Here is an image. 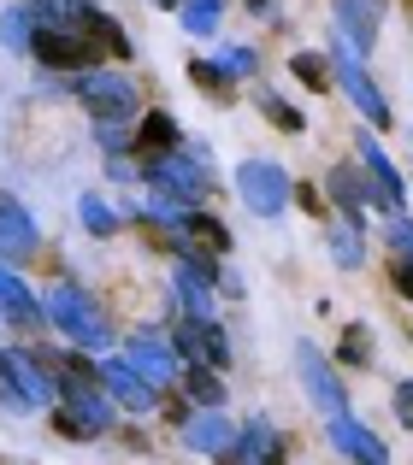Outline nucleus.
<instances>
[{"instance_id":"obj_32","label":"nucleus","mask_w":413,"mask_h":465,"mask_svg":"<svg viewBox=\"0 0 413 465\" xmlns=\"http://www.w3.org/2000/svg\"><path fill=\"white\" fill-rule=\"evenodd\" d=\"M218 65H225L230 77H254V71H260V54H254L248 42H237V47H225V54H218Z\"/></svg>"},{"instance_id":"obj_16","label":"nucleus","mask_w":413,"mask_h":465,"mask_svg":"<svg viewBox=\"0 0 413 465\" xmlns=\"http://www.w3.org/2000/svg\"><path fill=\"white\" fill-rule=\"evenodd\" d=\"M331 448L343 460H355V465H390V448H384L360 419H348V412H337V419H331Z\"/></svg>"},{"instance_id":"obj_4","label":"nucleus","mask_w":413,"mask_h":465,"mask_svg":"<svg viewBox=\"0 0 413 465\" xmlns=\"http://www.w3.org/2000/svg\"><path fill=\"white\" fill-rule=\"evenodd\" d=\"M54 401V371L42 365V353H24V348H0V407L12 412H30Z\"/></svg>"},{"instance_id":"obj_19","label":"nucleus","mask_w":413,"mask_h":465,"mask_svg":"<svg viewBox=\"0 0 413 465\" xmlns=\"http://www.w3.org/2000/svg\"><path fill=\"white\" fill-rule=\"evenodd\" d=\"M230 465H284V436H277V424L266 419H248L237 436V460Z\"/></svg>"},{"instance_id":"obj_33","label":"nucleus","mask_w":413,"mask_h":465,"mask_svg":"<svg viewBox=\"0 0 413 465\" xmlns=\"http://www.w3.org/2000/svg\"><path fill=\"white\" fill-rule=\"evenodd\" d=\"M343 365H367L372 360V341H367V324H348V336H343V353H337Z\"/></svg>"},{"instance_id":"obj_27","label":"nucleus","mask_w":413,"mask_h":465,"mask_svg":"<svg viewBox=\"0 0 413 465\" xmlns=\"http://www.w3.org/2000/svg\"><path fill=\"white\" fill-rule=\"evenodd\" d=\"M77 218H83V230H89V236H118V213L101 201V194H83V201H77Z\"/></svg>"},{"instance_id":"obj_20","label":"nucleus","mask_w":413,"mask_h":465,"mask_svg":"<svg viewBox=\"0 0 413 465\" xmlns=\"http://www.w3.org/2000/svg\"><path fill=\"white\" fill-rule=\"evenodd\" d=\"M331 194H337V206H343L348 224H360V213L372 206V177L360 165H337L331 171Z\"/></svg>"},{"instance_id":"obj_35","label":"nucleus","mask_w":413,"mask_h":465,"mask_svg":"<svg viewBox=\"0 0 413 465\" xmlns=\"http://www.w3.org/2000/svg\"><path fill=\"white\" fill-rule=\"evenodd\" d=\"M396 419L413 430V377H408V383H396Z\"/></svg>"},{"instance_id":"obj_22","label":"nucleus","mask_w":413,"mask_h":465,"mask_svg":"<svg viewBox=\"0 0 413 465\" xmlns=\"http://www.w3.org/2000/svg\"><path fill=\"white\" fill-rule=\"evenodd\" d=\"M77 35H89V42L101 47V54H113V59H130V54H136V47H130V35H125V24H118V18H106L101 6H89V12H83V30H77Z\"/></svg>"},{"instance_id":"obj_13","label":"nucleus","mask_w":413,"mask_h":465,"mask_svg":"<svg viewBox=\"0 0 413 465\" xmlns=\"http://www.w3.org/2000/svg\"><path fill=\"white\" fill-rule=\"evenodd\" d=\"M125 360L136 365V371L148 377L154 389H166L172 377H184V365H177V348H172V341H160L154 330H136V336L125 341Z\"/></svg>"},{"instance_id":"obj_17","label":"nucleus","mask_w":413,"mask_h":465,"mask_svg":"<svg viewBox=\"0 0 413 465\" xmlns=\"http://www.w3.org/2000/svg\"><path fill=\"white\" fill-rule=\"evenodd\" d=\"M0 318H6L12 330H42V324H47L42 301L30 295V283H24L12 265H0Z\"/></svg>"},{"instance_id":"obj_6","label":"nucleus","mask_w":413,"mask_h":465,"mask_svg":"<svg viewBox=\"0 0 413 465\" xmlns=\"http://www.w3.org/2000/svg\"><path fill=\"white\" fill-rule=\"evenodd\" d=\"M289 171L277 165V159H242L237 165V194H242V206L248 213H260V218H277L289 206Z\"/></svg>"},{"instance_id":"obj_2","label":"nucleus","mask_w":413,"mask_h":465,"mask_svg":"<svg viewBox=\"0 0 413 465\" xmlns=\"http://www.w3.org/2000/svg\"><path fill=\"white\" fill-rule=\"evenodd\" d=\"M142 183H148L160 201L196 213L206 201V189H213V177H206V148H177L166 159H142Z\"/></svg>"},{"instance_id":"obj_7","label":"nucleus","mask_w":413,"mask_h":465,"mask_svg":"<svg viewBox=\"0 0 413 465\" xmlns=\"http://www.w3.org/2000/svg\"><path fill=\"white\" fill-rule=\"evenodd\" d=\"M331 24L348 59H372L384 35V0H331Z\"/></svg>"},{"instance_id":"obj_38","label":"nucleus","mask_w":413,"mask_h":465,"mask_svg":"<svg viewBox=\"0 0 413 465\" xmlns=\"http://www.w3.org/2000/svg\"><path fill=\"white\" fill-rule=\"evenodd\" d=\"M154 6H166V12H184V0H154Z\"/></svg>"},{"instance_id":"obj_23","label":"nucleus","mask_w":413,"mask_h":465,"mask_svg":"<svg viewBox=\"0 0 413 465\" xmlns=\"http://www.w3.org/2000/svg\"><path fill=\"white\" fill-rule=\"evenodd\" d=\"M35 30H42V24H35L30 6H6V12H0V42H6V54H30Z\"/></svg>"},{"instance_id":"obj_18","label":"nucleus","mask_w":413,"mask_h":465,"mask_svg":"<svg viewBox=\"0 0 413 465\" xmlns=\"http://www.w3.org/2000/svg\"><path fill=\"white\" fill-rule=\"evenodd\" d=\"M337 83L348 89V101L360 106V118H367V124H384V130H390V101H384L378 83H372L367 71H360V59H348V54L337 59Z\"/></svg>"},{"instance_id":"obj_24","label":"nucleus","mask_w":413,"mask_h":465,"mask_svg":"<svg viewBox=\"0 0 413 465\" xmlns=\"http://www.w3.org/2000/svg\"><path fill=\"white\" fill-rule=\"evenodd\" d=\"M177 383H184V395L196 401V407H206V412L225 407V383L213 377V365H184V377H177Z\"/></svg>"},{"instance_id":"obj_14","label":"nucleus","mask_w":413,"mask_h":465,"mask_svg":"<svg viewBox=\"0 0 413 465\" xmlns=\"http://www.w3.org/2000/svg\"><path fill=\"white\" fill-rule=\"evenodd\" d=\"M101 383H106V395H113L125 412H154L160 407V389H154L130 360H101Z\"/></svg>"},{"instance_id":"obj_30","label":"nucleus","mask_w":413,"mask_h":465,"mask_svg":"<svg viewBox=\"0 0 413 465\" xmlns=\"http://www.w3.org/2000/svg\"><path fill=\"white\" fill-rule=\"evenodd\" d=\"M289 71H296V77L301 83H307V89H331V65H325V59L319 54H289Z\"/></svg>"},{"instance_id":"obj_9","label":"nucleus","mask_w":413,"mask_h":465,"mask_svg":"<svg viewBox=\"0 0 413 465\" xmlns=\"http://www.w3.org/2000/svg\"><path fill=\"white\" fill-rule=\"evenodd\" d=\"M35 59H42L47 71H95V59H101V47L89 42V35H77V30H35V47H30Z\"/></svg>"},{"instance_id":"obj_34","label":"nucleus","mask_w":413,"mask_h":465,"mask_svg":"<svg viewBox=\"0 0 413 465\" xmlns=\"http://www.w3.org/2000/svg\"><path fill=\"white\" fill-rule=\"evenodd\" d=\"M390 248H396V260L413 265V224L408 218H390Z\"/></svg>"},{"instance_id":"obj_12","label":"nucleus","mask_w":413,"mask_h":465,"mask_svg":"<svg viewBox=\"0 0 413 465\" xmlns=\"http://www.w3.org/2000/svg\"><path fill=\"white\" fill-rule=\"evenodd\" d=\"M360 171H367L372 177V206H378L384 218H402V171L390 165V159H384V148L372 136H360Z\"/></svg>"},{"instance_id":"obj_3","label":"nucleus","mask_w":413,"mask_h":465,"mask_svg":"<svg viewBox=\"0 0 413 465\" xmlns=\"http://www.w3.org/2000/svg\"><path fill=\"white\" fill-rule=\"evenodd\" d=\"M54 430L71 436V442H89V436H106V430H113V395H106V383L59 389V401H54Z\"/></svg>"},{"instance_id":"obj_1","label":"nucleus","mask_w":413,"mask_h":465,"mask_svg":"<svg viewBox=\"0 0 413 465\" xmlns=\"http://www.w3.org/2000/svg\"><path fill=\"white\" fill-rule=\"evenodd\" d=\"M42 312H47V324L59 330V336H71L83 353L89 348H113V330H106V312L95 307V295L83 283H47V295H42Z\"/></svg>"},{"instance_id":"obj_5","label":"nucleus","mask_w":413,"mask_h":465,"mask_svg":"<svg viewBox=\"0 0 413 465\" xmlns=\"http://www.w3.org/2000/svg\"><path fill=\"white\" fill-rule=\"evenodd\" d=\"M77 101L95 124H125V118H136V83L118 77V71H83Z\"/></svg>"},{"instance_id":"obj_25","label":"nucleus","mask_w":413,"mask_h":465,"mask_svg":"<svg viewBox=\"0 0 413 465\" xmlns=\"http://www.w3.org/2000/svg\"><path fill=\"white\" fill-rule=\"evenodd\" d=\"M331 253H337V265H343V272H355V265L367 260V248H360V224L337 218V224H331Z\"/></svg>"},{"instance_id":"obj_21","label":"nucleus","mask_w":413,"mask_h":465,"mask_svg":"<svg viewBox=\"0 0 413 465\" xmlns=\"http://www.w3.org/2000/svg\"><path fill=\"white\" fill-rule=\"evenodd\" d=\"M177 148H184V130H177L172 113H148L136 124V153L142 159H166V153H177Z\"/></svg>"},{"instance_id":"obj_37","label":"nucleus","mask_w":413,"mask_h":465,"mask_svg":"<svg viewBox=\"0 0 413 465\" xmlns=\"http://www.w3.org/2000/svg\"><path fill=\"white\" fill-rule=\"evenodd\" d=\"M242 6H248V12H272V0H242Z\"/></svg>"},{"instance_id":"obj_28","label":"nucleus","mask_w":413,"mask_h":465,"mask_svg":"<svg viewBox=\"0 0 413 465\" xmlns=\"http://www.w3.org/2000/svg\"><path fill=\"white\" fill-rule=\"evenodd\" d=\"M189 77H196L201 89L213 94V101H230V89H237V77H230L218 59H189Z\"/></svg>"},{"instance_id":"obj_8","label":"nucleus","mask_w":413,"mask_h":465,"mask_svg":"<svg viewBox=\"0 0 413 465\" xmlns=\"http://www.w3.org/2000/svg\"><path fill=\"white\" fill-rule=\"evenodd\" d=\"M172 348H177V360H189V365H213V371L230 365V341H225V324H218V318H184V324L172 330Z\"/></svg>"},{"instance_id":"obj_26","label":"nucleus","mask_w":413,"mask_h":465,"mask_svg":"<svg viewBox=\"0 0 413 465\" xmlns=\"http://www.w3.org/2000/svg\"><path fill=\"white\" fill-rule=\"evenodd\" d=\"M254 106H260V113H266V118H272V124H277V130H289V136H301V130H307V118H301V113H296V106H289V101H284V94H272V89H260V94H254Z\"/></svg>"},{"instance_id":"obj_36","label":"nucleus","mask_w":413,"mask_h":465,"mask_svg":"<svg viewBox=\"0 0 413 465\" xmlns=\"http://www.w3.org/2000/svg\"><path fill=\"white\" fill-rule=\"evenodd\" d=\"M390 283H396V289H402V295L413 301V265H408V260H396V265H390Z\"/></svg>"},{"instance_id":"obj_15","label":"nucleus","mask_w":413,"mask_h":465,"mask_svg":"<svg viewBox=\"0 0 413 465\" xmlns=\"http://www.w3.org/2000/svg\"><path fill=\"white\" fill-rule=\"evenodd\" d=\"M237 436H242V424H230L225 412H196V419L184 424V442L196 448V454L218 460V465L237 460Z\"/></svg>"},{"instance_id":"obj_31","label":"nucleus","mask_w":413,"mask_h":465,"mask_svg":"<svg viewBox=\"0 0 413 465\" xmlns=\"http://www.w3.org/2000/svg\"><path fill=\"white\" fill-rule=\"evenodd\" d=\"M189 236H201L213 253H225V248H230V230L218 224V218H206V213H189Z\"/></svg>"},{"instance_id":"obj_11","label":"nucleus","mask_w":413,"mask_h":465,"mask_svg":"<svg viewBox=\"0 0 413 465\" xmlns=\"http://www.w3.org/2000/svg\"><path fill=\"white\" fill-rule=\"evenodd\" d=\"M296 365H301V389L313 395V407L337 419V412H343V377L325 365V353L313 348V341H296Z\"/></svg>"},{"instance_id":"obj_29","label":"nucleus","mask_w":413,"mask_h":465,"mask_svg":"<svg viewBox=\"0 0 413 465\" xmlns=\"http://www.w3.org/2000/svg\"><path fill=\"white\" fill-rule=\"evenodd\" d=\"M177 18H184L189 35H213L218 30V0H184V12H177Z\"/></svg>"},{"instance_id":"obj_10","label":"nucleus","mask_w":413,"mask_h":465,"mask_svg":"<svg viewBox=\"0 0 413 465\" xmlns=\"http://www.w3.org/2000/svg\"><path fill=\"white\" fill-rule=\"evenodd\" d=\"M35 248H42V230H35V218L24 213L18 194L0 189V265H24Z\"/></svg>"}]
</instances>
